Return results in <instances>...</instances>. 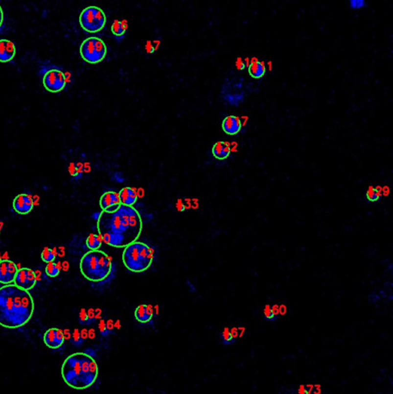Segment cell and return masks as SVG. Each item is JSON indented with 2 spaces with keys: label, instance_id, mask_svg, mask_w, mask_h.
Instances as JSON below:
<instances>
[{
  "label": "cell",
  "instance_id": "1",
  "mask_svg": "<svg viewBox=\"0 0 393 394\" xmlns=\"http://www.w3.org/2000/svg\"><path fill=\"white\" fill-rule=\"evenodd\" d=\"M97 229L102 242L113 247L125 248L139 237L142 221L134 207L121 205L115 213L102 212Z\"/></svg>",
  "mask_w": 393,
  "mask_h": 394
},
{
  "label": "cell",
  "instance_id": "2",
  "mask_svg": "<svg viewBox=\"0 0 393 394\" xmlns=\"http://www.w3.org/2000/svg\"><path fill=\"white\" fill-rule=\"evenodd\" d=\"M35 304L29 291L15 284L0 288V326L16 329L26 324L34 313Z\"/></svg>",
  "mask_w": 393,
  "mask_h": 394
},
{
  "label": "cell",
  "instance_id": "3",
  "mask_svg": "<svg viewBox=\"0 0 393 394\" xmlns=\"http://www.w3.org/2000/svg\"><path fill=\"white\" fill-rule=\"evenodd\" d=\"M62 377L73 389L89 388L99 374L96 361L86 353H75L65 360L62 366Z\"/></svg>",
  "mask_w": 393,
  "mask_h": 394
},
{
  "label": "cell",
  "instance_id": "4",
  "mask_svg": "<svg viewBox=\"0 0 393 394\" xmlns=\"http://www.w3.org/2000/svg\"><path fill=\"white\" fill-rule=\"evenodd\" d=\"M81 273L91 282L106 280L113 270L111 257L101 250H90L82 257L79 264Z\"/></svg>",
  "mask_w": 393,
  "mask_h": 394
},
{
  "label": "cell",
  "instance_id": "5",
  "mask_svg": "<svg viewBox=\"0 0 393 394\" xmlns=\"http://www.w3.org/2000/svg\"><path fill=\"white\" fill-rule=\"evenodd\" d=\"M154 249L142 242L132 243L124 248L122 262L124 265L133 272H142L149 269L153 264Z\"/></svg>",
  "mask_w": 393,
  "mask_h": 394
},
{
  "label": "cell",
  "instance_id": "6",
  "mask_svg": "<svg viewBox=\"0 0 393 394\" xmlns=\"http://www.w3.org/2000/svg\"><path fill=\"white\" fill-rule=\"evenodd\" d=\"M79 52L85 61L91 64H96L106 58L107 47L102 39L91 36L82 43Z\"/></svg>",
  "mask_w": 393,
  "mask_h": 394
},
{
  "label": "cell",
  "instance_id": "7",
  "mask_svg": "<svg viewBox=\"0 0 393 394\" xmlns=\"http://www.w3.org/2000/svg\"><path fill=\"white\" fill-rule=\"evenodd\" d=\"M106 24V16L104 11L95 5L85 8L79 16L81 27L90 33H95L104 28Z\"/></svg>",
  "mask_w": 393,
  "mask_h": 394
},
{
  "label": "cell",
  "instance_id": "8",
  "mask_svg": "<svg viewBox=\"0 0 393 394\" xmlns=\"http://www.w3.org/2000/svg\"><path fill=\"white\" fill-rule=\"evenodd\" d=\"M43 83L47 91L59 93L64 90L67 85V76L61 70L53 69L45 74Z\"/></svg>",
  "mask_w": 393,
  "mask_h": 394
},
{
  "label": "cell",
  "instance_id": "9",
  "mask_svg": "<svg viewBox=\"0 0 393 394\" xmlns=\"http://www.w3.org/2000/svg\"><path fill=\"white\" fill-rule=\"evenodd\" d=\"M36 275L34 271L25 267L19 270L15 278V285L23 290L29 291L36 286Z\"/></svg>",
  "mask_w": 393,
  "mask_h": 394
},
{
  "label": "cell",
  "instance_id": "10",
  "mask_svg": "<svg viewBox=\"0 0 393 394\" xmlns=\"http://www.w3.org/2000/svg\"><path fill=\"white\" fill-rule=\"evenodd\" d=\"M99 205L102 212L113 213L117 211L122 204L118 194L114 191H107L101 196Z\"/></svg>",
  "mask_w": 393,
  "mask_h": 394
},
{
  "label": "cell",
  "instance_id": "11",
  "mask_svg": "<svg viewBox=\"0 0 393 394\" xmlns=\"http://www.w3.org/2000/svg\"><path fill=\"white\" fill-rule=\"evenodd\" d=\"M18 267L14 262L4 260L0 262V283L4 285L12 284L14 282Z\"/></svg>",
  "mask_w": 393,
  "mask_h": 394
},
{
  "label": "cell",
  "instance_id": "12",
  "mask_svg": "<svg viewBox=\"0 0 393 394\" xmlns=\"http://www.w3.org/2000/svg\"><path fill=\"white\" fill-rule=\"evenodd\" d=\"M43 341L48 348L58 349L64 344V333L59 328H51L46 330L44 334Z\"/></svg>",
  "mask_w": 393,
  "mask_h": 394
},
{
  "label": "cell",
  "instance_id": "13",
  "mask_svg": "<svg viewBox=\"0 0 393 394\" xmlns=\"http://www.w3.org/2000/svg\"><path fill=\"white\" fill-rule=\"evenodd\" d=\"M34 206V202L31 196L22 194L15 198L13 200V209L16 213L21 215H25L32 211Z\"/></svg>",
  "mask_w": 393,
  "mask_h": 394
},
{
  "label": "cell",
  "instance_id": "14",
  "mask_svg": "<svg viewBox=\"0 0 393 394\" xmlns=\"http://www.w3.org/2000/svg\"><path fill=\"white\" fill-rule=\"evenodd\" d=\"M16 49L14 43L9 40H0V62L8 63L16 56Z\"/></svg>",
  "mask_w": 393,
  "mask_h": 394
},
{
  "label": "cell",
  "instance_id": "15",
  "mask_svg": "<svg viewBox=\"0 0 393 394\" xmlns=\"http://www.w3.org/2000/svg\"><path fill=\"white\" fill-rule=\"evenodd\" d=\"M222 126L226 134L233 136L239 133L242 129V120L235 116H229L223 120Z\"/></svg>",
  "mask_w": 393,
  "mask_h": 394
},
{
  "label": "cell",
  "instance_id": "16",
  "mask_svg": "<svg viewBox=\"0 0 393 394\" xmlns=\"http://www.w3.org/2000/svg\"><path fill=\"white\" fill-rule=\"evenodd\" d=\"M135 318L141 323H147L153 319L154 310L152 305L142 304L135 310Z\"/></svg>",
  "mask_w": 393,
  "mask_h": 394
},
{
  "label": "cell",
  "instance_id": "17",
  "mask_svg": "<svg viewBox=\"0 0 393 394\" xmlns=\"http://www.w3.org/2000/svg\"><path fill=\"white\" fill-rule=\"evenodd\" d=\"M121 204L123 206H133L138 199V194L136 189L125 187L118 193Z\"/></svg>",
  "mask_w": 393,
  "mask_h": 394
},
{
  "label": "cell",
  "instance_id": "18",
  "mask_svg": "<svg viewBox=\"0 0 393 394\" xmlns=\"http://www.w3.org/2000/svg\"><path fill=\"white\" fill-rule=\"evenodd\" d=\"M212 155L218 160H223L230 156L231 148L228 143L223 141L217 142L214 144L212 149Z\"/></svg>",
  "mask_w": 393,
  "mask_h": 394
},
{
  "label": "cell",
  "instance_id": "19",
  "mask_svg": "<svg viewBox=\"0 0 393 394\" xmlns=\"http://www.w3.org/2000/svg\"><path fill=\"white\" fill-rule=\"evenodd\" d=\"M127 28V22L126 20L113 21L111 25L112 33L115 36L116 40L118 43H121L124 40Z\"/></svg>",
  "mask_w": 393,
  "mask_h": 394
},
{
  "label": "cell",
  "instance_id": "20",
  "mask_svg": "<svg viewBox=\"0 0 393 394\" xmlns=\"http://www.w3.org/2000/svg\"><path fill=\"white\" fill-rule=\"evenodd\" d=\"M249 73L253 77L258 79L263 76L266 73V67L262 62L258 59H253L249 65Z\"/></svg>",
  "mask_w": 393,
  "mask_h": 394
},
{
  "label": "cell",
  "instance_id": "21",
  "mask_svg": "<svg viewBox=\"0 0 393 394\" xmlns=\"http://www.w3.org/2000/svg\"><path fill=\"white\" fill-rule=\"evenodd\" d=\"M102 239L100 235L95 233L90 234L86 241V246L90 250H99L102 246Z\"/></svg>",
  "mask_w": 393,
  "mask_h": 394
},
{
  "label": "cell",
  "instance_id": "22",
  "mask_svg": "<svg viewBox=\"0 0 393 394\" xmlns=\"http://www.w3.org/2000/svg\"><path fill=\"white\" fill-rule=\"evenodd\" d=\"M220 338L223 345H231L235 342V337L228 327L224 328L220 333Z\"/></svg>",
  "mask_w": 393,
  "mask_h": 394
},
{
  "label": "cell",
  "instance_id": "23",
  "mask_svg": "<svg viewBox=\"0 0 393 394\" xmlns=\"http://www.w3.org/2000/svg\"><path fill=\"white\" fill-rule=\"evenodd\" d=\"M60 271H61V267L59 264H56L54 261L48 263L46 267V273L49 277H56L59 274Z\"/></svg>",
  "mask_w": 393,
  "mask_h": 394
},
{
  "label": "cell",
  "instance_id": "24",
  "mask_svg": "<svg viewBox=\"0 0 393 394\" xmlns=\"http://www.w3.org/2000/svg\"><path fill=\"white\" fill-rule=\"evenodd\" d=\"M56 250H55V249H50V248H45L41 253L42 260L46 263V264L53 262L56 259Z\"/></svg>",
  "mask_w": 393,
  "mask_h": 394
},
{
  "label": "cell",
  "instance_id": "25",
  "mask_svg": "<svg viewBox=\"0 0 393 394\" xmlns=\"http://www.w3.org/2000/svg\"><path fill=\"white\" fill-rule=\"evenodd\" d=\"M263 314L264 317H265V318H266L267 320L272 321V322H273V321L276 320V319H277V316L273 314V310H272V307L271 306H269V305H266V306H265V308H264L263 310Z\"/></svg>",
  "mask_w": 393,
  "mask_h": 394
},
{
  "label": "cell",
  "instance_id": "26",
  "mask_svg": "<svg viewBox=\"0 0 393 394\" xmlns=\"http://www.w3.org/2000/svg\"><path fill=\"white\" fill-rule=\"evenodd\" d=\"M366 197L369 200L371 201V202H375L380 198V197L375 192V188L372 186L369 187L368 190L366 192Z\"/></svg>",
  "mask_w": 393,
  "mask_h": 394
},
{
  "label": "cell",
  "instance_id": "27",
  "mask_svg": "<svg viewBox=\"0 0 393 394\" xmlns=\"http://www.w3.org/2000/svg\"><path fill=\"white\" fill-rule=\"evenodd\" d=\"M99 330L100 335L103 337H108L110 335V333L108 330L106 326V322L104 320H101L99 323Z\"/></svg>",
  "mask_w": 393,
  "mask_h": 394
},
{
  "label": "cell",
  "instance_id": "28",
  "mask_svg": "<svg viewBox=\"0 0 393 394\" xmlns=\"http://www.w3.org/2000/svg\"><path fill=\"white\" fill-rule=\"evenodd\" d=\"M84 341L85 340H83L80 333H79L78 330H75L73 335H72V344H75V346H80L83 344V343L84 342Z\"/></svg>",
  "mask_w": 393,
  "mask_h": 394
},
{
  "label": "cell",
  "instance_id": "29",
  "mask_svg": "<svg viewBox=\"0 0 393 394\" xmlns=\"http://www.w3.org/2000/svg\"><path fill=\"white\" fill-rule=\"evenodd\" d=\"M79 322L82 325H90L88 314L85 309H82L79 313Z\"/></svg>",
  "mask_w": 393,
  "mask_h": 394
},
{
  "label": "cell",
  "instance_id": "30",
  "mask_svg": "<svg viewBox=\"0 0 393 394\" xmlns=\"http://www.w3.org/2000/svg\"><path fill=\"white\" fill-rule=\"evenodd\" d=\"M364 0H351L349 2L350 7L354 9H359L366 6Z\"/></svg>",
  "mask_w": 393,
  "mask_h": 394
},
{
  "label": "cell",
  "instance_id": "31",
  "mask_svg": "<svg viewBox=\"0 0 393 394\" xmlns=\"http://www.w3.org/2000/svg\"><path fill=\"white\" fill-rule=\"evenodd\" d=\"M112 179L116 183H122L126 180V178L124 177L122 172H116L112 176Z\"/></svg>",
  "mask_w": 393,
  "mask_h": 394
},
{
  "label": "cell",
  "instance_id": "32",
  "mask_svg": "<svg viewBox=\"0 0 393 394\" xmlns=\"http://www.w3.org/2000/svg\"><path fill=\"white\" fill-rule=\"evenodd\" d=\"M69 172L72 176H76V177H77L78 176H81V175H82L80 170H79L76 166L74 165V164H72V165L70 166Z\"/></svg>",
  "mask_w": 393,
  "mask_h": 394
},
{
  "label": "cell",
  "instance_id": "33",
  "mask_svg": "<svg viewBox=\"0 0 393 394\" xmlns=\"http://www.w3.org/2000/svg\"><path fill=\"white\" fill-rule=\"evenodd\" d=\"M236 67L240 70H245L247 67V62L244 59H238L236 62Z\"/></svg>",
  "mask_w": 393,
  "mask_h": 394
},
{
  "label": "cell",
  "instance_id": "34",
  "mask_svg": "<svg viewBox=\"0 0 393 394\" xmlns=\"http://www.w3.org/2000/svg\"><path fill=\"white\" fill-rule=\"evenodd\" d=\"M106 326H107L108 330L110 332V334H114L115 332H114V328H115V324L113 323V321L112 320H108L106 322Z\"/></svg>",
  "mask_w": 393,
  "mask_h": 394
},
{
  "label": "cell",
  "instance_id": "35",
  "mask_svg": "<svg viewBox=\"0 0 393 394\" xmlns=\"http://www.w3.org/2000/svg\"><path fill=\"white\" fill-rule=\"evenodd\" d=\"M299 394H312V393H311L310 388H308V387H305V386H301L299 390Z\"/></svg>",
  "mask_w": 393,
  "mask_h": 394
},
{
  "label": "cell",
  "instance_id": "36",
  "mask_svg": "<svg viewBox=\"0 0 393 394\" xmlns=\"http://www.w3.org/2000/svg\"><path fill=\"white\" fill-rule=\"evenodd\" d=\"M145 48H146V50L149 53H153L156 50V48L153 47V44L150 43V42H148L147 44L145 46Z\"/></svg>",
  "mask_w": 393,
  "mask_h": 394
},
{
  "label": "cell",
  "instance_id": "37",
  "mask_svg": "<svg viewBox=\"0 0 393 394\" xmlns=\"http://www.w3.org/2000/svg\"><path fill=\"white\" fill-rule=\"evenodd\" d=\"M382 195H384L385 197H388V196L390 195V187H388V186H385V187H382Z\"/></svg>",
  "mask_w": 393,
  "mask_h": 394
},
{
  "label": "cell",
  "instance_id": "38",
  "mask_svg": "<svg viewBox=\"0 0 393 394\" xmlns=\"http://www.w3.org/2000/svg\"><path fill=\"white\" fill-rule=\"evenodd\" d=\"M177 209L180 212L185 211V205L183 204V202H181L180 199H179V202H178L177 203Z\"/></svg>",
  "mask_w": 393,
  "mask_h": 394
},
{
  "label": "cell",
  "instance_id": "39",
  "mask_svg": "<svg viewBox=\"0 0 393 394\" xmlns=\"http://www.w3.org/2000/svg\"><path fill=\"white\" fill-rule=\"evenodd\" d=\"M101 213H102L101 212H95V213L92 214V219H93L94 221H99V218H100L101 217Z\"/></svg>",
  "mask_w": 393,
  "mask_h": 394
},
{
  "label": "cell",
  "instance_id": "40",
  "mask_svg": "<svg viewBox=\"0 0 393 394\" xmlns=\"http://www.w3.org/2000/svg\"><path fill=\"white\" fill-rule=\"evenodd\" d=\"M3 20H4L3 10H2V6L0 5V27L2 26V23H3Z\"/></svg>",
  "mask_w": 393,
  "mask_h": 394
},
{
  "label": "cell",
  "instance_id": "41",
  "mask_svg": "<svg viewBox=\"0 0 393 394\" xmlns=\"http://www.w3.org/2000/svg\"><path fill=\"white\" fill-rule=\"evenodd\" d=\"M278 310H279V314L284 315V314H285V313H286V306H285V305L278 306Z\"/></svg>",
  "mask_w": 393,
  "mask_h": 394
},
{
  "label": "cell",
  "instance_id": "42",
  "mask_svg": "<svg viewBox=\"0 0 393 394\" xmlns=\"http://www.w3.org/2000/svg\"><path fill=\"white\" fill-rule=\"evenodd\" d=\"M272 310H273V314H274L276 316H277L278 314H279L278 305H273V307H272Z\"/></svg>",
  "mask_w": 393,
  "mask_h": 394
},
{
  "label": "cell",
  "instance_id": "43",
  "mask_svg": "<svg viewBox=\"0 0 393 394\" xmlns=\"http://www.w3.org/2000/svg\"><path fill=\"white\" fill-rule=\"evenodd\" d=\"M382 187H380V186H377L375 188V192H376L377 194L380 197H382Z\"/></svg>",
  "mask_w": 393,
  "mask_h": 394
},
{
  "label": "cell",
  "instance_id": "44",
  "mask_svg": "<svg viewBox=\"0 0 393 394\" xmlns=\"http://www.w3.org/2000/svg\"><path fill=\"white\" fill-rule=\"evenodd\" d=\"M1 261H2V260H1V255H0V262Z\"/></svg>",
  "mask_w": 393,
  "mask_h": 394
},
{
  "label": "cell",
  "instance_id": "45",
  "mask_svg": "<svg viewBox=\"0 0 393 394\" xmlns=\"http://www.w3.org/2000/svg\"><path fill=\"white\" fill-rule=\"evenodd\" d=\"M0 232H1V226H0Z\"/></svg>",
  "mask_w": 393,
  "mask_h": 394
}]
</instances>
